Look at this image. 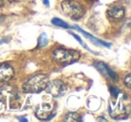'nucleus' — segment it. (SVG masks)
Instances as JSON below:
<instances>
[{
  "label": "nucleus",
  "instance_id": "20e7f679",
  "mask_svg": "<svg viewBox=\"0 0 131 122\" xmlns=\"http://www.w3.org/2000/svg\"><path fill=\"white\" fill-rule=\"evenodd\" d=\"M45 90L53 97H60L67 93L68 87L62 81L54 80L51 82H48Z\"/></svg>",
  "mask_w": 131,
  "mask_h": 122
},
{
  "label": "nucleus",
  "instance_id": "f3484780",
  "mask_svg": "<svg viewBox=\"0 0 131 122\" xmlns=\"http://www.w3.org/2000/svg\"><path fill=\"white\" fill-rule=\"evenodd\" d=\"M43 2H44V4H45L47 6H49V0H43Z\"/></svg>",
  "mask_w": 131,
  "mask_h": 122
},
{
  "label": "nucleus",
  "instance_id": "9b49d317",
  "mask_svg": "<svg viewBox=\"0 0 131 122\" xmlns=\"http://www.w3.org/2000/svg\"><path fill=\"white\" fill-rule=\"evenodd\" d=\"M51 23L56 26H59V27L65 28V29H71V26L68 25V24H67V23H65L64 21H62L61 19L53 18L52 20H51Z\"/></svg>",
  "mask_w": 131,
  "mask_h": 122
},
{
  "label": "nucleus",
  "instance_id": "9d476101",
  "mask_svg": "<svg viewBox=\"0 0 131 122\" xmlns=\"http://www.w3.org/2000/svg\"><path fill=\"white\" fill-rule=\"evenodd\" d=\"M81 120H82V117L77 112H70L65 117V121L68 122H79Z\"/></svg>",
  "mask_w": 131,
  "mask_h": 122
},
{
  "label": "nucleus",
  "instance_id": "39448f33",
  "mask_svg": "<svg viewBox=\"0 0 131 122\" xmlns=\"http://www.w3.org/2000/svg\"><path fill=\"white\" fill-rule=\"evenodd\" d=\"M15 75L13 68L6 63L0 64V82H7L11 80Z\"/></svg>",
  "mask_w": 131,
  "mask_h": 122
},
{
  "label": "nucleus",
  "instance_id": "a211bd4d",
  "mask_svg": "<svg viewBox=\"0 0 131 122\" xmlns=\"http://www.w3.org/2000/svg\"><path fill=\"white\" fill-rule=\"evenodd\" d=\"M97 120H98V121H101V120H102V121H108V120L105 119V118H98Z\"/></svg>",
  "mask_w": 131,
  "mask_h": 122
},
{
  "label": "nucleus",
  "instance_id": "dca6fc26",
  "mask_svg": "<svg viewBox=\"0 0 131 122\" xmlns=\"http://www.w3.org/2000/svg\"><path fill=\"white\" fill-rule=\"evenodd\" d=\"M18 119L20 120V121H25V122L28 121V119H26V118H22L21 117H18Z\"/></svg>",
  "mask_w": 131,
  "mask_h": 122
},
{
  "label": "nucleus",
  "instance_id": "6e6552de",
  "mask_svg": "<svg viewBox=\"0 0 131 122\" xmlns=\"http://www.w3.org/2000/svg\"><path fill=\"white\" fill-rule=\"evenodd\" d=\"M71 29H77V30H78L79 31H81V32H82L83 34H84V36L86 37V38L89 39V40H91V41L93 42V44H95L96 46H104V47H106V48H110V47H111V44H109V43H107V42L102 41V40H99V39L95 38L94 36L91 35L90 33H87L86 31H84L83 29L79 28L78 26H71Z\"/></svg>",
  "mask_w": 131,
  "mask_h": 122
},
{
  "label": "nucleus",
  "instance_id": "0eeeda50",
  "mask_svg": "<svg viewBox=\"0 0 131 122\" xmlns=\"http://www.w3.org/2000/svg\"><path fill=\"white\" fill-rule=\"evenodd\" d=\"M95 66H96V68L102 74V75L110 77V78L112 79V80H118V75H117V74L115 73L114 71H112L106 64H104V63H102V62H98V63H96Z\"/></svg>",
  "mask_w": 131,
  "mask_h": 122
},
{
  "label": "nucleus",
  "instance_id": "4468645a",
  "mask_svg": "<svg viewBox=\"0 0 131 122\" xmlns=\"http://www.w3.org/2000/svg\"><path fill=\"white\" fill-rule=\"evenodd\" d=\"M110 91H111V93L113 97H117L118 96V90H117L116 88L114 87H111L110 88Z\"/></svg>",
  "mask_w": 131,
  "mask_h": 122
},
{
  "label": "nucleus",
  "instance_id": "f8f14e48",
  "mask_svg": "<svg viewBox=\"0 0 131 122\" xmlns=\"http://www.w3.org/2000/svg\"><path fill=\"white\" fill-rule=\"evenodd\" d=\"M48 37L46 33H41L40 35V37L38 38V47L39 48H43L45 46L48 45Z\"/></svg>",
  "mask_w": 131,
  "mask_h": 122
},
{
  "label": "nucleus",
  "instance_id": "7ed1b4c3",
  "mask_svg": "<svg viewBox=\"0 0 131 122\" xmlns=\"http://www.w3.org/2000/svg\"><path fill=\"white\" fill-rule=\"evenodd\" d=\"M62 10L64 14L69 16L72 19H78L82 18L84 15V9L79 3L75 2L74 0H64L61 4Z\"/></svg>",
  "mask_w": 131,
  "mask_h": 122
},
{
  "label": "nucleus",
  "instance_id": "1a4fd4ad",
  "mask_svg": "<svg viewBox=\"0 0 131 122\" xmlns=\"http://www.w3.org/2000/svg\"><path fill=\"white\" fill-rule=\"evenodd\" d=\"M108 14L111 17L114 19H119L122 18L125 15V11L122 7H119V6H113V7H111L109 10H108Z\"/></svg>",
  "mask_w": 131,
  "mask_h": 122
},
{
  "label": "nucleus",
  "instance_id": "2eb2a0df",
  "mask_svg": "<svg viewBox=\"0 0 131 122\" xmlns=\"http://www.w3.org/2000/svg\"><path fill=\"white\" fill-rule=\"evenodd\" d=\"M70 34H71V35H73V36L74 37H75V39H77V41H78L79 42V43H81V44H82V45H84V43H83V41H82V40H81V39L80 38H79V37L78 36H77V34H75V33H73V32H71V31H70Z\"/></svg>",
  "mask_w": 131,
  "mask_h": 122
},
{
  "label": "nucleus",
  "instance_id": "6ab92c4d",
  "mask_svg": "<svg viewBox=\"0 0 131 122\" xmlns=\"http://www.w3.org/2000/svg\"><path fill=\"white\" fill-rule=\"evenodd\" d=\"M92 1H93V0H92Z\"/></svg>",
  "mask_w": 131,
  "mask_h": 122
},
{
  "label": "nucleus",
  "instance_id": "f257e3e1",
  "mask_svg": "<svg viewBox=\"0 0 131 122\" xmlns=\"http://www.w3.org/2000/svg\"><path fill=\"white\" fill-rule=\"evenodd\" d=\"M49 77L43 74L34 75L23 85V91L26 93H39L46 88Z\"/></svg>",
  "mask_w": 131,
  "mask_h": 122
},
{
  "label": "nucleus",
  "instance_id": "ddd939ff",
  "mask_svg": "<svg viewBox=\"0 0 131 122\" xmlns=\"http://www.w3.org/2000/svg\"><path fill=\"white\" fill-rule=\"evenodd\" d=\"M124 84H126V86H127L128 89H130V88H131V76H130V74H127V76L125 77V79H124Z\"/></svg>",
  "mask_w": 131,
  "mask_h": 122
},
{
  "label": "nucleus",
  "instance_id": "423d86ee",
  "mask_svg": "<svg viewBox=\"0 0 131 122\" xmlns=\"http://www.w3.org/2000/svg\"><path fill=\"white\" fill-rule=\"evenodd\" d=\"M52 113V106L49 103H42L36 111V116L40 119H47Z\"/></svg>",
  "mask_w": 131,
  "mask_h": 122
},
{
  "label": "nucleus",
  "instance_id": "f03ea898",
  "mask_svg": "<svg viewBox=\"0 0 131 122\" xmlns=\"http://www.w3.org/2000/svg\"><path fill=\"white\" fill-rule=\"evenodd\" d=\"M53 58L59 64L68 65L77 61L80 58V54L77 50L58 49L53 52Z\"/></svg>",
  "mask_w": 131,
  "mask_h": 122
}]
</instances>
